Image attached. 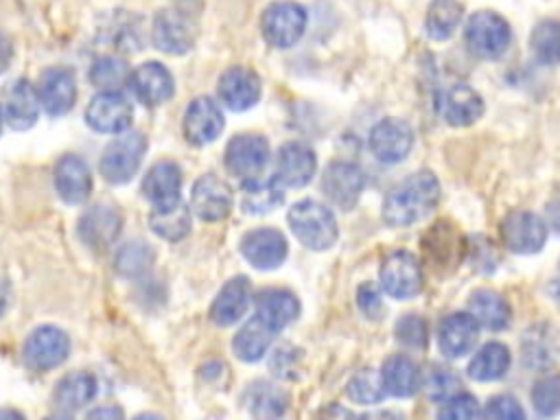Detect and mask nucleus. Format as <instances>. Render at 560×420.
I'll return each instance as SVG.
<instances>
[{
    "mask_svg": "<svg viewBox=\"0 0 560 420\" xmlns=\"http://www.w3.org/2000/svg\"><path fill=\"white\" fill-rule=\"evenodd\" d=\"M129 85L138 101H142L149 107L166 103L175 92L173 74L160 61H147L138 66L129 77Z\"/></svg>",
    "mask_w": 560,
    "mask_h": 420,
    "instance_id": "nucleus-22",
    "label": "nucleus"
},
{
    "mask_svg": "<svg viewBox=\"0 0 560 420\" xmlns=\"http://www.w3.org/2000/svg\"><path fill=\"white\" fill-rule=\"evenodd\" d=\"M24 361L33 370H52L70 354V339L57 326H39L24 341Z\"/></svg>",
    "mask_w": 560,
    "mask_h": 420,
    "instance_id": "nucleus-7",
    "label": "nucleus"
},
{
    "mask_svg": "<svg viewBox=\"0 0 560 420\" xmlns=\"http://www.w3.org/2000/svg\"><path fill=\"white\" fill-rule=\"evenodd\" d=\"M129 77H131V70H129L127 61L116 57V55L101 57L90 68V81L101 90H116L118 92V88L129 83Z\"/></svg>",
    "mask_w": 560,
    "mask_h": 420,
    "instance_id": "nucleus-39",
    "label": "nucleus"
},
{
    "mask_svg": "<svg viewBox=\"0 0 560 420\" xmlns=\"http://www.w3.org/2000/svg\"><path fill=\"white\" fill-rule=\"evenodd\" d=\"M101 416H109V418L116 416V418H120L122 411L118 407H98V409L90 411V418H101Z\"/></svg>",
    "mask_w": 560,
    "mask_h": 420,
    "instance_id": "nucleus-50",
    "label": "nucleus"
},
{
    "mask_svg": "<svg viewBox=\"0 0 560 420\" xmlns=\"http://www.w3.org/2000/svg\"><path fill=\"white\" fill-rule=\"evenodd\" d=\"M385 392L396 398H409L420 389V370L405 354H392L381 370Z\"/></svg>",
    "mask_w": 560,
    "mask_h": 420,
    "instance_id": "nucleus-31",
    "label": "nucleus"
},
{
    "mask_svg": "<svg viewBox=\"0 0 560 420\" xmlns=\"http://www.w3.org/2000/svg\"><path fill=\"white\" fill-rule=\"evenodd\" d=\"M269 162V144L262 136L241 133L234 136L225 147V166L232 175L243 182L254 179L262 173Z\"/></svg>",
    "mask_w": 560,
    "mask_h": 420,
    "instance_id": "nucleus-9",
    "label": "nucleus"
},
{
    "mask_svg": "<svg viewBox=\"0 0 560 420\" xmlns=\"http://www.w3.org/2000/svg\"><path fill=\"white\" fill-rule=\"evenodd\" d=\"M501 238L514 254H534L547 241V225L529 210H514L501 221Z\"/></svg>",
    "mask_w": 560,
    "mask_h": 420,
    "instance_id": "nucleus-11",
    "label": "nucleus"
},
{
    "mask_svg": "<svg viewBox=\"0 0 560 420\" xmlns=\"http://www.w3.org/2000/svg\"><path fill=\"white\" fill-rule=\"evenodd\" d=\"M276 335H278L276 328H271L262 317L254 315L234 335L232 350L241 361H247V363L260 361L267 354Z\"/></svg>",
    "mask_w": 560,
    "mask_h": 420,
    "instance_id": "nucleus-29",
    "label": "nucleus"
},
{
    "mask_svg": "<svg viewBox=\"0 0 560 420\" xmlns=\"http://www.w3.org/2000/svg\"><path fill=\"white\" fill-rule=\"evenodd\" d=\"M459 385H462V383H459V378H457L453 372L440 370V372H433V374H431L427 389H429V396H431L433 400L444 402V400H448L453 394L462 392Z\"/></svg>",
    "mask_w": 560,
    "mask_h": 420,
    "instance_id": "nucleus-46",
    "label": "nucleus"
},
{
    "mask_svg": "<svg viewBox=\"0 0 560 420\" xmlns=\"http://www.w3.org/2000/svg\"><path fill=\"white\" fill-rule=\"evenodd\" d=\"M245 402L249 407V411L254 416L260 418H273V416H282L289 402V396L284 394V389L267 383V381H256L247 387L245 392Z\"/></svg>",
    "mask_w": 560,
    "mask_h": 420,
    "instance_id": "nucleus-37",
    "label": "nucleus"
},
{
    "mask_svg": "<svg viewBox=\"0 0 560 420\" xmlns=\"http://www.w3.org/2000/svg\"><path fill=\"white\" fill-rule=\"evenodd\" d=\"M306 9L293 0L269 4L260 15V33L273 48H289L304 35Z\"/></svg>",
    "mask_w": 560,
    "mask_h": 420,
    "instance_id": "nucleus-5",
    "label": "nucleus"
},
{
    "mask_svg": "<svg viewBox=\"0 0 560 420\" xmlns=\"http://www.w3.org/2000/svg\"><path fill=\"white\" fill-rule=\"evenodd\" d=\"M378 280L387 295L396 300H409L422 289V269L411 252L398 249L385 256Z\"/></svg>",
    "mask_w": 560,
    "mask_h": 420,
    "instance_id": "nucleus-6",
    "label": "nucleus"
},
{
    "mask_svg": "<svg viewBox=\"0 0 560 420\" xmlns=\"http://www.w3.org/2000/svg\"><path fill=\"white\" fill-rule=\"evenodd\" d=\"M317 168V158L311 147L302 142H287L276 155V177L282 186L300 188L306 186Z\"/></svg>",
    "mask_w": 560,
    "mask_h": 420,
    "instance_id": "nucleus-23",
    "label": "nucleus"
},
{
    "mask_svg": "<svg viewBox=\"0 0 560 420\" xmlns=\"http://www.w3.org/2000/svg\"><path fill=\"white\" fill-rule=\"evenodd\" d=\"M241 254L256 269H276L289 254L287 238L276 228H258L241 238Z\"/></svg>",
    "mask_w": 560,
    "mask_h": 420,
    "instance_id": "nucleus-16",
    "label": "nucleus"
},
{
    "mask_svg": "<svg viewBox=\"0 0 560 420\" xmlns=\"http://www.w3.org/2000/svg\"><path fill=\"white\" fill-rule=\"evenodd\" d=\"M468 313L477 319L479 326H483L488 330H501L510 324L508 302L490 289H479L470 295Z\"/></svg>",
    "mask_w": 560,
    "mask_h": 420,
    "instance_id": "nucleus-34",
    "label": "nucleus"
},
{
    "mask_svg": "<svg viewBox=\"0 0 560 420\" xmlns=\"http://www.w3.org/2000/svg\"><path fill=\"white\" fill-rule=\"evenodd\" d=\"M55 190L57 195L72 206L88 201L92 192V173L79 155H63L55 164Z\"/></svg>",
    "mask_w": 560,
    "mask_h": 420,
    "instance_id": "nucleus-25",
    "label": "nucleus"
},
{
    "mask_svg": "<svg viewBox=\"0 0 560 420\" xmlns=\"http://www.w3.org/2000/svg\"><path fill=\"white\" fill-rule=\"evenodd\" d=\"M151 249L142 241L127 243L116 254V269L125 276H136L151 265Z\"/></svg>",
    "mask_w": 560,
    "mask_h": 420,
    "instance_id": "nucleus-42",
    "label": "nucleus"
},
{
    "mask_svg": "<svg viewBox=\"0 0 560 420\" xmlns=\"http://www.w3.org/2000/svg\"><path fill=\"white\" fill-rule=\"evenodd\" d=\"M39 109H42V103H39L37 88H33L26 79H15L2 90L0 112L4 122H9V127L18 131L33 127L39 116Z\"/></svg>",
    "mask_w": 560,
    "mask_h": 420,
    "instance_id": "nucleus-14",
    "label": "nucleus"
},
{
    "mask_svg": "<svg viewBox=\"0 0 560 420\" xmlns=\"http://www.w3.org/2000/svg\"><path fill=\"white\" fill-rule=\"evenodd\" d=\"M396 339L407 348L427 346V322L418 315H405L396 322Z\"/></svg>",
    "mask_w": 560,
    "mask_h": 420,
    "instance_id": "nucleus-44",
    "label": "nucleus"
},
{
    "mask_svg": "<svg viewBox=\"0 0 560 420\" xmlns=\"http://www.w3.org/2000/svg\"><path fill=\"white\" fill-rule=\"evenodd\" d=\"M42 109L50 116H63L77 101V81L68 68H48L37 83Z\"/></svg>",
    "mask_w": 560,
    "mask_h": 420,
    "instance_id": "nucleus-21",
    "label": "nucleus"
},
{
    "mask_svg": "<svg viewBox=\"0 0 560 420\" xmlns=\"http://www.w3.org/2000/svg\"><path fill=\"white\" fill-rule=\"evenodd\" d=\"M284 199V186L282 182L273 177H254L243 184V197L241 206L252 214H265L280 206Z\"/></svg>",
    "mask_w": 560,
    "mask_h": 420,
    "instance_id": "nucleus-32",
    "label": "nucleus"
},
{
    "mask_svg": "<svg viewBox=\"0 0 560 420\" xmlns=\"http://www.w3.org/2000/svg\"><path fill=\"white\" fill-rule=\"evenodd\" d=\"M287 221L295 238L315 252H324L335 245L339 230L332 210L315 199H302L287 212Z\"/></svg>",
    "mask_w": 560,
    "mask_h": 420,
    "instance_id": "nucleus-2",
    "label": "nucleus"
},
{
    "mask_svg": "<svg viewBox=\"0 0 560 420\" xmlns=\"http://www.w3.org/2000/svg\"><path fill=\"white\" fill-rule=\"evenodd\" d=\"M149 228L164 241H182L190 232V210L179 199L173 203L153 206Z\"/></svg>",
    "mask_w": 560,
    "mask_h": 420,
    "instance_id": "nucleus-33",
    "label": "nucleus"
},
{
    "mask_svg": "<svg viewBox=\"0 0 560 420\" xmlns=\"http://www.w3.org/2000/svg\"><path fill=\"white\" fill-rule=\"evenodd\" d=\"M481 413L483 411H481L477 398L466 392L453 394L448 400L442 402V409H440V416L448 418V420H468V418H477Z\"/></svg>",
    "mask_w": 560,
    "mask_h": 420,
    "instance_id": "nucleus-43",
    "label": "nucleus"
},
{
    "mask_svg": "<svg viewBox=\"0 0 560 420\" xmlns=\"http://www.w3.org/2000/svg\"><path fill=\"white\" fill-rule=\"evenodd\" d=\"M96 392H98V381L92 372H85V370L70 372L57 383L52 392V402L59 411L72 413L85 407L88 402H92Z\"/></svg>",
    "mask_w": 560,
    "mask_h": 420,
    "instance_id": "nucleus-28",
    "label": "nucleus"
},
{
    "mask_svg": "<svg viewBox=\"0 0 560 420\" xmlns=\"http://www.w3.org/2000/svg\"><path fill=\"white\" fill-rule=\"evenodd\" d=\"M464 39L468 50L481 59H499L512 39L510 24L494 11H477L466 20Z\"/></svg>",
    "mask_w": 560,
    "mask_h": 420,
    "instance_id": "nucleus-4",
    "label": "nucleus"
},
{
    "mask_svg": "<svg viewBox=\"0 0 560 420\" xmlns=\"http://www.w3.org/2000/svg\"><path fill=\"white\" fill-rule=\"evenodd\" d=\"M440 199V184L431 171H418L394 186L383 201V219L394 228L424 219Z\"/></svg>",
    "mask_w": 560,
    "mask_h": 420,
    "instance_id": "nucleus-1",
    "label": "nucleus"
},
{
    "mask_svg": "<svg viewBox=\"0 0 560 420\" xmlns=\"http://www.w3.org/2000/svg\"><path fill=\"white\" fill-rule=\"evenodd\" d=\"M234 203L232 188L225 179L208 173L201 175L190 192V208L201 221H221L230 214Z\"/></svg>",
    "mask_w": 560,
    "mask_h": 420,
    "instance_id": "nucleus-15",
    "label": "nucleus"
},
{
    "mask_svg": "<svg viewBox=\"0 0 560 420\" xmlns=\"http://www.w3.org/2000/svg\"><path fill=\"white\" fill-rule=\"evenodd\" d=\"M153 44L168 55H184L195 44V28L190 20L177 9H162L151 26Z\"/></svg>",
    "mask_w": 560,
    "mask_h": 420,
    "instance_id": "nucleus-17",
    "label": "nucleus"
},
{
    "mask_svg": "<svg viewBox=\"0 0 560 420\" xmlns=\"http://www.w3.org/2000/svg\"><path fill=\"white\" fill-rule=\"evenodd\" d=\"M479 337V324L470 313H451L440 322L438 343L444 357L459 359L468 354Z\"/></svg>",
    "mask_w": 560,
    "mask_h": 420,
    "instance_id": "nucleus-24",
    "label": "nucleus"
},
{
    "mask_svg": "<svg viewBox=\"0 0 560 420\" xmlns=\"http://www.w3.org/2000/svg\"><path fill=\"white\" fill-rule=\"evenodd\" d=\"M346 392H348L350 400H354V402H359V405H376V402H381L383 396L387 394L381 372H376V370H372V368L359 370V372L348 381Z\"/></svg>",
    "mask_w": 560,
    "mask_h": 420,
    "instance_id": "nucleus-40",
    "label": "nucleus"
},
{
    "mask_svg": "<svg viewBox=\"0 0 560 420\" xmlns=\"http://www.w3.org/2000/svg\"><path fill=\"white\" fill-rule=\"evenodd\" d=\"M365 186V175L354 162H330L322 175L324 195L341 210H350Z\"/></svg>",
    "mask_w": 560,
    "mask_h": 420,
    "instance_id": "nucleus-12",
    "label": "nucleus"
},
{
    "mask_svg": "<svg viewBox=\"0 0 560 420\" xmlns=\"http://www.w3.org/2000/svg\"><path fill=\"white\" fill-rule=\"evenodd\" d=\"M413 147V131L400 118H383L370 131V149L385 164L402 162Z\"/></svg>",
    "mask_w": 560,
    "mask_h": 420,
    "instance_id": "nucleus-13",
    "label": "nucleus"
},
{
    "mask_svg": "<svg viewBox=\"0 0 560 420\" xmlns=\"http://www.w3.org/2000/svg\"><path fill=\"white\" fill-rule=\"evenodd\" d=\"M2 120H4V118H2V112H0V129H2Z\"/></svg>",
    "mask_w": 560,
    "mask_h": 420,
    "instance_id": "nucleus-51",
    "label": "nucleus"
},
{
    "mask_svg": "<svg viewBox=\"0 0 560 420\" xmlns=\"http://www.w3.org/2000/svg\"><path fill=\"white\" fill-rule=\"evenodd\" d=\"M147 151V140L140 131H122L118 133L103 151L98 171L109 184L129 182L142 164Z\"/></svg>",
    "mask_w": 560,
    "mask_h": 420,
    "instance_id": "nucleus-3",
    "label": "nucleus"
},
{
    "mask_svg": "<svg viewBox=\"0 0 560 420\" xmlns=\"http://www.w3.org/2000/svg\"><path fill=\"white\" fill-rule=\"evenodd\" d=\"M547 217H549V225H551L556 232H560V201L549 203Z\"/></svg>",
    "mask_w": 560,
    "mask_h": 420,
    "instance_id": "nucleus-49",
    "label": "nucleus"
},
{
    "mask_svg": "<svg viewBox=\"0 0 560 420\" xmlns=\"http://www.w3.org/2000/svg\"><path fill=\"white\" fill-rule=\"evenodd\" d=\"M252 300V284L245 276L230 278L210 306V319L217 326H230L243 317Z\"/></svg>",
    "mask_w": 560,
    "mask_h": 420,
    "instance_id": "nucleus-26",
    "label": "nucleus"
},
{
    "mask_svg": "<svg viewBox=\"0 0 560 420\" xmlns=\"http://www.w3.org/2000/svg\"><path fill=\"white\" fill-rule=\"evenodd\" d=\"M256 315L262 317L271 328L280 332L300 315V302L287 289L262 291L256 300Z\"/></svg>",
    "mask_w": 560,
    "mask_h": 420,
    "instance_id": "nucleus-30",
    "label": "nucleus"
},
{
    "mask_svg": "<svg viewBox=\"0 0 560 420\" xmlns=\"http://www.w3.org/2000/svg\"><path fill=\"white\" fill-rule=\"evenodd\" d=\"M120 228H122V219L118 210L107 203L92 206L79 219V236L94 252L109 249L116 243Z\"/></svg>",
    "mask_w": 560,
    "mask_h": 420,
    "instance_id": "nucleus-18",
    "label": "nucleus"
},
{
    "mask_svg": "<svg viewBox=\"0 0 560 420\" xmlns=\"http://www.w3.org/2000/svg\"><path fill=\"white\" fill-rule=\"evenodd\" d=\"M532 405L538 416L560 413V374H547L532 389Z\"/></svg>",
    "mask_w": 560,
    "mask_h": 420,
    "instance_id": "nucleus-41",
    "label": "nucleus"
},
{
    "mask_svg": "<svg viewBox=\"0 0 560 420\" xmlns=\"http://www.w3.org/2000/svg\"><path fill=\"white\" fill-rule=\"evenodd\" d=\"M179 190H182V168L171 160L155 162L142 179V192L153 206L177 201Z\"/></svg>",
    "mask_w": 560,
    "mask_h": 420,
    "instance_id": "nucleus-27",
    "label": "nucleus"
},
{
    "mask_svg": "<svg viewBox=\"0 0 560 420\" xmlns=\"http://www.w3.org/2000/svg\"><path fill=\"white\" fill-rule=\"evenodd\" d=\"M464 18L459 0H431L424 15V31L431 39H448Z\"/></svg>",
    "mask_w": 560,
    "mask_h": 420,
    "instance_id": "nucleus-35",
    "label": "nucleus"
},
{
    "mask_svg": "<svg viewBox=\"0 0 560 420\" xmlns=\"http://www.w3.org/2000/svg\"><path fill=\"white\" fill-rule=\"evenodd\" d=\"M131 118V103L116 90L98 92L85 109V122L101 133H122L129 129Z\"/></svg>",
    "mask_w": 560,
    "mask_h": 420,
    "instance_id": "nucleus-10",
    "label": "nucleus"
},
{
    "mask_svg": "<svg viewBox=\"0 0 560 420\" xmlns=\"http://www.w3.org/2000/svg\"><path fill=\"white\" fill-rule=\"evenodd\" d=\"M508 368H510V350L499 341H490L472 354L468 363V374L475 381H497L508 372Z\"/></svg>",
    "mask_w": 560,
    "mask_h": 420,
    "instance_id": "nucleus-36",
    "label": "nucleus"
},
{
    "mask_svg": "<svg viewBox=\"0 0 560 420\" xmlns=\"http://www.w3.org/2000/svg\"><path fill=\"white\" fill-rule=\"evenodd\" d=\"M483 416L488 418H499V420H523L525 418V409L521 407V402L510 396V394H499L492 396L483 409Z\"/></svg>",
    "mask_w": 560,
    "mask_h": 420,
    "instance_id": "nucleus-45",
    "label": "nucleus"
},
{
    "mask_svg": "<svg viewBox=\"0 0 560 420\" xmlns=\"http://www.w3.org/2000/svg\"><path fill=\"white\" fill-rule=\"evenodd\" d=\"M435 112L444 122L466 127L483 114V98L466 83H451L438 90Z\"/></svg>",
    "mask_w": 560,
    "mask_h": 420,
    "instance_id": "nucleus-8",
    "label": "nucleus"
},
{
    "mask_svg": "<svg viewBox=\"0 0 560 420\" xmlns=\"http://www.w3.org/2000/svg\"><path fill=\"white\" fill-rule=\"evenodd\" d=\"M357 304L368 317H376L381 311V295L374 284H361L357 291Z\"/></svg>",
    "mask_w": 560,
    "mask_h": 420,
    "instance_id": "nucleus-47",
    "label": "nucleus"
},
{
    "mask_svg": "<svg viewBox=\"0 0 560 420\" xmlns=\"http://www.w3.org/2000/svg\"><path fill=\"white\" fill-rule=\"evenodd\" d=\"M217 92H219V101L225 107L234 112H245L258 103L262 85H260V77L254 70L245 66H234L221 74Z\"/></svg>",
    "mask_w": 560,
    "mask_h": 420,
    "instance_id": "nucleus-19",
    "label": "nucleus"
},
{
    "mask_svg": "<svg viewBox=\"0 0 560 420\" xmlns=\"http://www.w3.org/2000/svg\"><path fill=\"white\" fill-rule=\"evenodd\" d=\"M11 57H13V46H11V39L4 35V33H0V74L9 68V63H11Z\"/></svg>",
    "mask_w": 560,
    "mask_h": 420,
    "instance_id": "nucleus-48",
    "label": "nucleus"
},
{
    "mask_svg": "<svg viewBox=\"0 0 560 420\" xmlns=\"http://www.w3.org/2000/svg\"><path fill=\"white\" fill-rule=\"evenodd\" d=\"M182 129L190 144L195 147L208 144L223 131V112L214 98L197 96L186 107Z\"/></svg>",
    "mask_w": 560,
    "mask_h": 420,
    "instance_id": "nucleus-20",
    "label": "nucleus"
},
{
    "mask_svg": "<svg viewBox=\"0 0 560 420\" xmlns=\"http://www.w3.org/2000/svg\"><path fill=\"white\" fill-rule=\"evenodd\" d=\"M529 46L540 63H560V20H542L534 26Z\"/></svg>",
    "mask_w": 560,
    "mask_h": 420,
    "instance_id": "nucleus-38",
    "label": "nucleus"
}]
</instances>
